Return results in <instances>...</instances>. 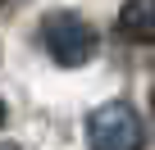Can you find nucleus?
Wrapping results in <instances>:
<instances>
[{
	"label": "nucleus",
	"instance_id": "obj_1",
	"mask_svg": "<svg viewBox=\"0 0 155 150\" xmlns=\"http://www.w3.org/2000/svg\"><path fill=\"white\" fill-rule=\"evenodd\" d=\"M41 46L46 55L59 64V68H82L91 55H96V27L82 18V14H73V9H55L41 18Z\"/></svg>",
	"mask_w": 155,
	"mask_h": 150
},
{
	"label": "nucleus",
	"instance_id": "obj_2",
	"mask_svg": "<svg viewBox=\"0 0 155 150\" xmlns=\"http://www.w3.org/2000/svg\"><path fill=\"white\" fill-rule=\"evenodd\" d=\"M87 145L91 150H141L146 145V127H141V114L123 100H110L101 105L91 118H87Z\"/></svg>",
	"mask_w": 155,
	"mask_h": 150
},
{
	"label": "nucleus",
	"instance_id": "obj_3",
	"mask_svg": "<svg viewBox=\"0 0 155 150\" xmlns=\"http://www.w3.org/2000/svg\"><path fill=\"white\" fill-rule=\"evenodd\" d=\"M119 27H123V37H132L141 46H155V0H123Z\"/></svg>",
	"mask_w": 155,
	"mask_h": 150
},
{
	"label": "nucleus",
	"instance_id": "obj_4",
	"mask_svg": "<svg viewBox=\"0 0 155 150\" xmlns=\"http://www.w3.org/2000/svg\"><path fill=\"white\" fill-rule=\"evenodd\" d=\"M0 123H5V100H0Z\"/></svg>",
	"mask_w": 155,
	"mask_h": 150
},
{
	"label": "nucleus",
	"instance_id": "obj_5",
	"mask_svg": "<svg viewBox=\"0 0 155 150\" xmlns=\"http://www.w3.org/2000/svg\"><path fill=\"white\" fill-rule=\"evenodd\" d=\"M0 150H18V145H0Z\"/></svg>",
	"mask_w": 155,
	"mask_h": 150
}]
</instances>
